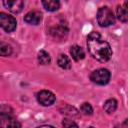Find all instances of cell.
Listing matches in <instances>:
<instances>
[{"label": "cell", "instance_id": "1", "mask_svg": "<svg viewBox=\"0 0 128 128\" xmlns=\"http://www.w3.org/2000/svg\"><path fill=\"white\" fill-rule=\"evenodd\" d=\"M87 47L91 56L100 62H106L112 56V49L110 44L103 40L101 35L96 31H92L88 35Z\"/></svg>", "mask_w": 128, "mask_h": 128}, {"label": "cell", "instance_id": "2", "mask_svg": "<svg viewBox=\"0 0 128 128\" xmlns=\"http://www.w3.org/2000/svg\"><path fill=\"white\" fill-rule=\"evenodd\" d=\"M97 21L100 26L108 27L115 23V16L109 7L104 6L99 8L97 12Z\"/></svg>", "mask_w": 128, "mask_h": 128}, {"label": "cell", "instance_id": "3", "mask_svg": "<svg viewBox=\"0 0 128 128\" xmlns=\"http://www.w3.org/2000/svg\"><path fill=\"white\" fill-rule=\"evenodd\" d=\"M110 72L107 69L100 68L95 71H93L90 75V79L93 83L98 84V85H105L109 82L110 80Z\"/></svg>", "mask_w": 128, "mask_h": 128}, {"label": "cell", "instance_id": "4", "mask_svg": "<svg viewBox=\"0 0 128 128\" xmlns=\"http://www.w3.org/2000/svg\"><path fill=\"white\" fill-rule=\"evenodd\" d=\"M0 25L6 32H12L16 29L17 22L13 16H10L6 13H0Z\"/></svg>", "mask_w": 128, "mask_h": 128}, {"label": "cell", "instance_id": "5", "mask_svg": "<svg viewBox=\"0 0 128 128\" xmlns=\"http://www.w3.org/2000/svg\"><path fill=\"white\" fill-rule=\"evenodd\" d=\"M36 98H37V101L43 106H51L52 104H54L56 100L55 95L49 90L39 91L36 95Z\"/></svg>", "mask_w": 128, "mask_h": 128}, {"label": "cell", "instance_id": "6", "mask_svg": "<svg viewBox=\"0 0 128 128\" xmlns=\"http://www.w3.org/2000/svg\"><path fill=\"white\" fill-rule=\"evenodd\" d=\"M41 20H42V14L36 10L30 11L24 16V21L31 25H37L40 23Z\"/></svg>", "mask_w": 128, "mask_h": 128}, {"label": "cell", "instance_id": "7", "mask_svg": "<svg viewBox=\"0 0 128 128\" xmlns=\"http://www.w3.org/2000/svg\"><path fill=\"white\" fill-rule=\"evenodd\" d=\"M3 5L12 13H19L23 6L24 3L21 0H12V1H3Z\"/></svg>", "mask_w": 128, "mask_h": 128}, {"label": "cell", "instance_id": "8", "mask_svg": "<svg viewBox=\"0 0 128 128\" xmlns=\"http://www.w3.org/2000/svg\"><path fill=\"white\" fill-rule=\"evenodd\" d=\"M117 13V18L121 22H127L128 21V3L123 2L117 6L116 9Z\"/></svg>", "mask_w": 128, "mask_h": 128}, {"label": "cell", "instance_id": "9", "mask_svg": "<svg viewBox=\"0 0 128 128\" xmlns=\"http://www.w3.org/2000/svg\"><path fill=\"white\" fill-rule=\"evenodd\" d=\"M68 32V28L66 25H62V23L56 27H53L51 28L50 30V34L54 37V38H58V39H61L63 37H65V35L67 34Z\"/></svg>", "mask_w": 128, "mask_h": 128}, {"label": "cell", "instance_id": "10", "mask_svg": "<svg viewBox=\"0 0 128 128\" xmlns=\"http://www.w3.org/2000/svg\"><path fill=\"white\" fill-rule=\"evenodd\" d=\"M70 54H71L72 58L75 61H80V60H82L85 57V53H84L83 49L80 46H78V45H74V46L71 47Z\"/></svg>", "mask_w": 128, "mask_h": 128}, {"label": "cell", "instance_id": "11", "mask_svg": "<svg viewBox=\"0 0 128 128\" xmlns=\"http://www.w3.org/2000/svg\"><path fill=\"white\" fill-rule=\"evenodd\" d=\"M57 64L62 69H70L71 68V61L68 56L65 54H60L57 59Z\"/></svg>", "mask_w": 128, "mask_h": 128}, {"label": "cell", "instance_id": "12", "mask_svg": "<svg viewBox=\"0 0 128 128\" xmlns=\"http://www.w3.org/2000/svg\"><path fill=\"white\" fill-rule=\"evenodd\" d=\"M42 5L47 11L53 12V11H56V10L59 9L60 2L59 1H55V0H48V1H42Z\"/></svg>", "mask_w": 128, "mask_h": 128}, {"label": "cell", "instance_id": "13", "mask_svg": "<svg viewBox=\"0 0 128 128\" xmlns=\"http://www.w3.org/2000/svg\"><path fill=\"white\" fill-rule=\"evenodd\" d=\"M103 108H104V110H105L108 114H111V113H113V112L116 110V108H117V101H116L114 98H110V99H108V100L105 101Z\"/></svg>", "mask_w": 128, "mask_h": 128}, {"label": "cell", "instance_id": "14", "mask_svg": "<svg viewBox=\"0 0 128 128\" xmlns=\"http://www.w3.org/2000/svg\"><path fill=\"white\" fill-rule=\"evenodd\" d=\"M38 62L42 65H47L51 62V58L48 52H46L45 50H40L38 52Z\"/></svg>", "mask_w": 128, "mask_h": 128}, {"label": "cell", "instance_id": "15", "mask_svg": "<svg viewBox=\"0 0 128 128\" xmlns=\"http://www.w3.org/2000/svg\"><path fill=\"white\" fill-rule=\"evenodd\" d=\"M6 120V125H7V128H21V124L20 122L14 118L13 116H9L8 118L4 119L3 121Z\"/></svg>", "mask_w": 128, "mask_h": 128}, {"label": "cell", "instance_id": "16", "mask_svg": "<svg viewBox=\"0 0 128 128\" xmlns=\"http://www.w3.org/2000/svg\"><path fill=\"white\" fill-rule=\"evenodd\" d=\"M11 53H12L11 46L8 45V44H6V43L1 42V44H0V54L2 56H9Z\"/></svg>", "mask_w": 128, "mask_h": 128}, {"label": "cell", "instance_id": "17", "mask_svg": "<svg viewBox=\"0 0 128 128\" xmlns=\"http://www.w3.org/2000/svg\"><path fill=\"white\" fill-rule=\"evenodd\" d=\"M80 111H81V113L84 114V115H91V114L93 113V108H92V106H91L89 103L85 102V103H83V104L81 105Z\"/></svg>", "mask_w": 128, "mask_h": 128}, {"label": "cell", "instance_id": "18", "mask_svg": "<svg viewBox=\"0 0 128 128\" xmlns=\"http://www.w3.org/2000/svg\"><path fill=\"white\" fill-rule=\"evenodd\" d=\"M62 126L63 128H78V125L71 119L69 118H64L62 121Z\"/></svg>", "mask_w": 128, "mask_h": 128}, {"label": "cell", "instance_id": "19", "mask_svg": "<svg viewBox=\"0 0 128 128\" xmlns=\"http://www.w3.org/2000/svg\"><path fill=\"white\" fill-rule=\"evenodd\" d=\"M115 128H128V119H125L121 124L117 125Z\"/></svg>", "mask_w": 128, "mask_h": 128}, {"label": "cell", "instance_id": "20", "mask_svg": "<svg viewBox=\"0 0 128 128\" xmlns=\"http://www.w3.org/2000/svg\"><path fill=\"white\" fill-rule=\"evenodd\" d=\"M37 128H55L53 126H50V125H42V126H39Z\"/></svg>", "mask_w": 128, "mask_h": 128}, {"label": "cell", "instance_id": "21", "mask_svg": "<svg viewBox=\"0 0 128 128\" xmlns=\"http://www.w3.org/2000/svg\"><path fill=\"white\" fill-rule=\"evenodd\" d=\"M88 128H94V127H88Z\"/></svg>", "mask_w": 128, "mask_h": 128}]
</instances>
